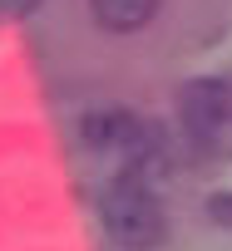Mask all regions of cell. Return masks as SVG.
Instances as JSON below:
<instances>
[{
	"mask_svg": "<svg viewBox=\"0 0 232 251\" xmlns=\"http://www.w3.org/2000/svg\"><path fill=\"white\" fill-rule=\"evenodd\" d=\"M104 226L119 246L148 251V246L163 241V207L139 177H119L104 192Z\"/></svg>",
	"mask_w": 232,
	"mask_h": 251,
	"instance_id": "cell-1",
	"label": "cell"
},
{
	"mask_svg": "<svg viewBox=\"0 0 232 251\" xmlns=\"http://www.w3.org/2000/svg\"><path fill=\"white\" fill-rule=\"evenodd\" d=\"M178 113H183V123H188L193 138H212L222 123H227V113H232V94H227V84H217V79L183 84Z\"/></svg>",
	"mask_w": 232,
	"mask_h": 251,
	"instance_id": "cell-2",
	"label": "cell"
},
{
	"mask_svg": "<svg viewBox=\"0 0 232 251\" xmlns=\"http://www.w3.org/2000/svg\"><path fill=\"white\" fill-rule=\"evenodd\" d=\"M89 10H94V20H99L104 30L134 35V30H144V25L158 15V0H89Z\"/></svg>",
	"mask_w": 232,
	"mask_h": 251,
	"instance_id": "cell-3",
	"label": "cell"
},
{
	"mask_svg": "<svg viewBox=\"0 0 232 251\" xmlns=\"http://www.w3.org/2000/svg\"><path fill=\"white\" fill-rule=\"evenodd\" d=\"M40 10V0H0V15H10V20H25Z\"/></svg>",
	"mask_w": 232,
	"mask_h": 251,
	"instance_id": "cell-4",
	"label": "cell"
},
{
	"mask_svg": "<svg viewBox=\"0 0 232 251\" xmlns=\"http://www.w3.org/2000/svg\"><path fill=\"white\" fill-rule=\"evenodd\" d=\"M212 217L217 222H232V197H212Z\"/></svg>",
	"mask_w": 232,
	"mask_h": 251,
	"instance_id": "cell-5",
	"label": "cell"
}]
</instances>
